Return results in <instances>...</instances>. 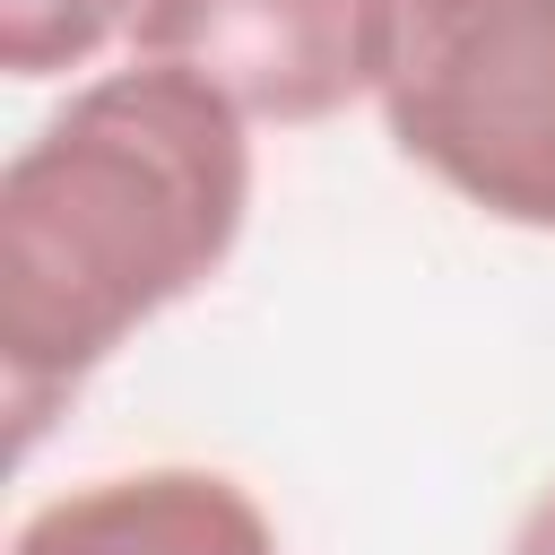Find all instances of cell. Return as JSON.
Here are the masks:
<instances>
[{"label":"cell","instance_id":"obj_1","mask_svg":"<svg viewBox=\"0 0 555 555\" xmlns=\"http://www.w3.org/2000/svg\"><path fill=\"white\" fill-rule=\"evenodd\" d=\"M243 104L173 61L78 87L0 173V399L17 451L156 312L199 295L251 217Z\"/></svg>","mask_w":555,"mask_h":555},{"label":"cell","instance_id":"obj_2","mask_svg":"<svg viewBox=\"0 0 555 555\" xmlns=\"http://www.w3.org/2000/svg\"><path fill=\"white\" fill-rule=\"evenodd\" d=\"M373 104L442 191L555 234V0H390Z\"/></svg>","mask_w":555,"mask_h":555},{"label":"cell","instance_id":"obj_3","mask_svg":"<svg viewBox=\"0 0 555 555\" xmlns=\"http://www.w3.org/2000/svg\"><path fill=\"white\" fill-rule=\"evenodd\" d=\"M390 0H139L130 52L234 95L251 121L304 130L373 95Z\"/></svg>","mask_w":555,"mask_h":555},{"label":"cell","instance_id":"obj_4","mask_svg":"<svg viewBox=\"0 0 555 555\" xmlns=\"http://www.w3.org/2000/svg\"><path fill=\"white\" fill-rule=\"evenodd\" d=\"M9 555H278V529L234 477L165 460L35 503Z\"/></svg>","mask_w":555,"mask_h":555},{"label":"cell","instance_id":"obj_5","mask_svg":"<svg viewBox=\"0 0 555 555\" xmlns=\"http://www.w3.org/2000/svg\"><path fill=\"white\" fill-rule=\"evenodd\" d=\"M139 0H0V69L9 78H61L87 69Z\"/></svg>","mask_w":555,"mask_h":555},{"label":"cell","instance_id":"obj_6","mask_svg":"<svg viewBox=\"0 0 555 555\" xmlns=\"http://www.w3.org/2000/svg\"><path fill=\"white\" fill-rule=\"evenodd\" d=\"M512 555H555V486L520 512V529H512Z\"/></svg>","mask_w":555,"mask_h":555}]
</instances>
